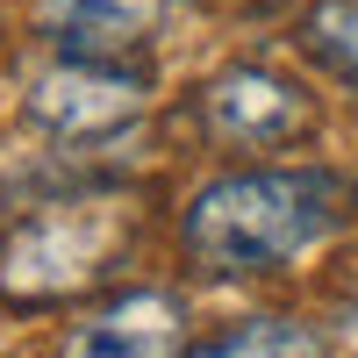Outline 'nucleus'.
<instances>
[{
    "label": "nucleus",
    "mask_w": 358,
    "mask_h": 358,
    "mask_svg": "<svg viewBox=\"0 0 358 358\" xmlns=\"http://www.w3.org/2000/svg\"><path fill=\"white\" fill-rule=\"evenodd\" d=\"M358 187L330 165H244L222 172L187 201L179 215V244L201 273L251 280V273H287L294 258L351 222Z\"/></svg>",
    "instance_id": "f257e3e1"
},
{
    "label": "nucleus",
    "mask_w": 358,
    "mask_h": 358,
    "mask_svg": "<svg viewBox=\"0 0 358 358\" xmlns=\"http://www.w3.org/2000/svg\"><path fill=\"white\" fill-rule=\"evenodd\" d=\"M136 236H143L136 194H122V187L57 194L0 229V301L8 308L86 301L129 265Z\"/></svg>",
    "instance_id": "f03ea898"
},
{
    "label": "nucleus",
    "mask_w": 358,
    "mask_h": 358,
    "mask_svg": "<svg viewBox=\"0 0 358 358\" xmlns=\"http://www.w3.org/2000/svg\"><path fill=\"white\" fill-rule=\"evenodd\" d=\"M194 122L215 151H287L315 129V94L273 65H229L194 94Z\"/></svg>",
    "instance_id": "7ed1b4c3"
},
{
    "label": "nucleus",
    "mask_w": 358,
    "mask_h": 358,
    "mask_svg": "<svg viewBox=\"0 0 358 358\" xmlns=\"http://www.w3.org/2000/svg\"><path fill=\"white\" fill-rule=\"evenodd\" d=\"M151 79L129 57H57L50 72L29 79V122L50 136H108L143 115Z\"/></svg>",
    "instance_id": "20e7f679"
},
{
    "label": "nucleus",
    "mask_w": 358,
    "mask_h": 358,
    "mask_svg": "<svg viewBox=\"0 0 358 358\" xmlns=\"http://www.w3.org/2000/svg\"><path fill=\"white\" fill-rule=\"evenodd\" d=\"M194 351V315L172 287H122L94 301L50 358H187Z\"/></svg>",
    "instance_id": "39448f33"
},
{
    "label": "nucleus",
    "mask_w": 358,
    "mask_h": 358,
    "mask_svg": "<svg viewBox=\"0 0 358 358\" xmlns=\"http://www.w3.org/2000/svg\"><path fill=\"white\" fill-rule=\"evenodd\" d=\"M172 0H36V36L57 57H136Z\"/></svg>",
    "instance_id": "423d86ee"
},
{
    "label": "nucleus",
    "mask_w": 358,
    "mask_h": 358,
    "mask_svg": "<svg viewBox=\"0 0 358 358\" xmlns=\"http://www.w3.org/2000/svg\"><path fill=\"white\" fill-rule=\"evenodd\" d=\"M187 358H330V337L294 322V315H244L229 330L201 337Z\"/></svg>",
    "instance_id": "0eeeda50"
},
{
    "label": "nucleus",
    "mask_w": 358,
    "mask_h": 358,
    "mask_svg": "<svg viewBox=\"0 0 358 358\" xmlns=\"http://www.w3.org/2000/svg\"><path fill=\"white\" fill-rule=\"evenodd\" d=\"M294 36H301V50H308L330 79L358 86V0H315Z\"/></svg>",
    "instance_id": "6e6552de"
}]
</instances>
